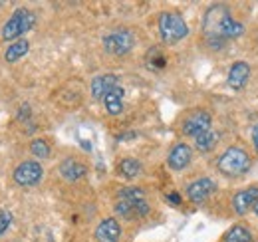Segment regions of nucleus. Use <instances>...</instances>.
<instances>
[{
  "mask_svg": "<svg viewBox=\"0 0 258 242\" xmlns=\"http://www.w3.org/2000/svg\"><path fill=\"white\" fill-rule=\"evenodd\" d=\"M252 143H254V149L258 153V123L254 125V129H252Z\"/></svg>",
  "mask_w": 258,
  "mask_h": 242,
  "instance_id": "nucleus-27",
  "label": "nucleus"
},
{
  "mask_svg": "<svg viewBox=\"0 0 258 242\" xmlns=\"http://www.w3.org/2000/svg\"><path fill=\"white\" fill-rule=\"evenodd\" d=\"M28 50H30V44H28V40H18V42H14V44H10V46L6 48L4 60H6V62L20 60V58H24V56L28 54Z\"/></svg>",
  "mask_w": 258,
  "mask_h": 242,
  "instance_id": "nucleus-17",
  "label": "nucleus"
},
{
  "mask_svg": "<svg viewBox=\"0 0 258 242\" xmlns=\"http://www.w3.org/2000/svg\"><path fill=\"white\" fill-rule=\"evenodd\" d=\"M244 32V26L240 24V22H236V20H232L230 24H228V28L225 32V38H236V36H240Z\"/></svg>",
  "mask_w": 258,
  "mask_h": 242,
  "instance_id": "nucleus-24",
  "label": "nucleus"
},
{
  "mask_svg": "<svg viewBox=\"0 0 258 242\" xmlns=\"http://www.w3.org/2000/svg\"><path fill=\"white\" fill-rule=\"evenodd\" d=\"M117 86H119L117 76H113V74H101V76H97V78L92 80L90 90H92V95H94L96 99H103L109 91L115 90Z\"/></svg>",
  "mask_w": 258,
  "mask_h": 242,
  "instance_id": "nucleus-12",
  "label": "nucleus"
},
{
  "mask_svg": "<svg viewBox=\"0 0 258 242\" xmlns=\"http://www.w3.org/2000/svg\"><path fill=\"white\" fill-rule=\"evenodd\" d=\"M193 159V149L187 145V143H177L171 151H169V157H167V163L173 171H183Z\"/></svg>",
  "mask_w": 258,
  "mask_h": 242,
  "instance_id": "nucleus-11",
  "label": "nucleus"
},
{
  "mask_svg": "<svg viewBox=\"0 0 258 242\" xmlns=\"http://www.w3.org/2000/svg\"><path fill=\"white\" fill-rule=\"evenodd\" d=\"M44 169L38 161H22L16 169H14V183L20 187H36L42 181Z\"/></svg>",
  "mask_w": 258,
  "mask_h": 242,
  "instance_id": "nucleus-6",
  "label": "nucleus"
},
{
  "mask_svg": "<svg viewBox=\"0 0 258 242\" xmlns=\"http://www.w3.org/2000/svg\"><path fill=\"white\" fill-rule=\"evenodd\" d=\"M103 105H105L107 113H111V115L121 113V109H123V90L117 86L115 90L109 91V93L103 97Z\"/></svg>",
  "mask_w": 258,
  "mask_h": 242,
  "instance_id": "nucleus-16",
  "label": "nucleus"
},
{
  "mask_svg": "<svg viewBox=\"0 0 258 242\" xmlns=\"http://www.w3.org/2000/svg\"><path fill=\"white\" fill-rule=\"evenodd\" d=\"M117 169L125 179H135L141 173V163L137 159H123V161H119Z\"/></svg>",
  "mask_w": 258,
  "mask_h": 242,
  "instance_id": "nucleus-20",
  "label": "nucleus"
},
{
  "mask_svg": "<svg viewBox=\"0 0 258 242\" xmlns=\"http://www.w3.org/2000/svg\"><path fill=\"white\" fill-rule=\"evenodd\" d=\"M30 153L38 159H48L50 157V145L44 139H34L30 143Z\"/></svg>",
  "mask_w": 258,
  "mask_h": 242,
  "instance_id": "nucleus-21",
  "label": "nucleus"
},
{
  "mask_svg": "<svg viewBox=\"0 0 258 242\" xmlns=\"http://www.w3.org/2000/svg\"><path fill=\"white\" fill-rule=\"evenodd\" d=\"M250 165H252L250 157L240 147L226 149L219 159V171L226 177H240L250 169Z\"/></svg>",
  "mask_w": 258,
  "mask_h": 242,
  "instance_id": "nucleus-1",
  "label": "nucleus"
},
{
  "mask_svg": "<svg viewBox=\"0 0 258 242\" xmlns=\"http://www.w3.org/2000/svg\"><path fill=\"white\" fill-rule=\"evenodd\" d=\"M159 34H161L163 42L177 44L189 34V26H187V22H185V18L181 14L163 12L159 16Z\"/></svg>",
  "mask_w": 258,
  "mask_h": 242,
  "instance_id": "nucleus-2",
  "label": "nucleus"
},
{
  "mask_svg": "<svg viewBox=\"0 0 258 242\" xmlns=\"http://www.w3.org/2000/svg\"><path fill=\"white\" fill-rule=\"evenodd\" d=\"M119 199H145V193H143V189L129 187V189L119 191Z\"/></svg>",
  "mask_w": 258,
  "mask_h": 242,
  "instance_id": "nucleus-23",
  "label": "nucleus"
},
{
  "mask_svg": "<svg viewBox=\"0 0 258 242\" xmlns=\"http://www.w3.org/2000/svg\"><path fill=\"white\" fill-rule=\"evenodd\" d=\"M248 76H250L248 64H246V62H236V64H232L230 70H228V86L234 91H240L246 86Z\"/></svg>",
  "mask_w": 258,
  "mask_h": 242,
  "instance_id": "nucleus-13",
  "label": "nucleus"
},
{
  "mask_svg": "<svg viewBox=\"0 0 258 242\" xmlns=\"http://www.w3.org/2000/svg\"><path fill=\"white\" fill-rule=\"evenodd\" d=\"M217 143H219V135H217L215 131H207V133H203V135H199V137L195 139V147L201 153L213 151Z\"/></svg>",
  "mask_w": 258,
  "mask_h": 242,
  "instance_id": "nucleus-19",
  "label": "nucleus"
},
{
  "mask_svg": "<svg viewBox=\"0 0 258 242\" xmlns=\"http://www.w3.org/2000/svg\"><path fill=\"white\" fill-rule=\"evenodd\" d=\"M12 224V212L10 211H0V236L8 230V226Z\"/></svg>",
  "mask_w": 258,
  "mask_h": 242,
  "instance_id": "nucleus-25",
  "label": "nucleus"
},
{
  "mask_svg": "<svg viewBox=\"0 0 258 242\" xmlns=\"http://www.w3.org/2000/svg\"><path fill=\"white\" fill-rule=\"evenodd\" d=\"M232 20L234 18L230 16V12H228L226 6H223V4L211 6L207 10V14H205V32L209 34V38H221V40H225V32Z\"/></svg>",
  "mask_w": 258,
  "mask_h": 242,
  "instance_id": "nucleus-4",
  "label": "nucleus"
},
{
  "mask_svg": "<svg viewBox=\"0 0 258 242\" xmlns=\"http://www.w3.org/2000/svg\"><path fill=\"white\" fill-rule=\"evenodd\" d=\"M86 173H88V167L84 163H80L78 159H64L60 163V175L66 181H78V179L86 177Z\"/></svg>",
  "mask_w": 258,
  "mask_h": 242,
  "instance_id": "nucleus-15",
  "label": "nucleus"
},
{
  "mask_svg": "<svg viewBox=\"0 0 258 242\" xmlns=\"http://www.w3.org/2000/svg\"><path fill=\"white\" fill-rule=\"evenodd\" d=\"M211 115L207 111H195L193 115H189L183 123V133L189 137H199L207 131H211Z\"/></svg>",
  "mask_w": 258,
  "mask_h": 242,
  "instance_id": "nucleus-8",
  "label": "nucleus"
},
{
  "mask_svg": "<svg viewBox=\"0 0 258 242\" xmlns=\"http://www.w3.org/2000/svg\"><path fill=\"white\" fill-rule=\"evenodd\" d=\"M254 212H256V216H258V201L254 203Z\"/></svg>",
  "mask_w": 258,
  "mask_h": 242,
  "instance_id": "nucleus-28",
  "label": "nucleus"
},
{
  "mask_svg": "<svg viewBox=\"0 0 258 242\" xmlns=\"http://www.w3.org/2000/svg\"><path fill=\"white\" fill-rule=\"evenodd\" d=\"M167 201H169L171 205H181V195H179V193H169V195H167Z\"/></svg>",
  "mask_w": 258,
  "mask_h": 242,
  "instance_id": "nucleus-26",
  "label": "nucleus"
},
{
  "mask_svg": "<svg viewBox=\"0 0 258 242\" xmlns=\"http://www.w3.org/2000/svg\"><path fill=\"white\" fill-rule=\"evenodd\" d=\"M223 242H252V232L246 226L236 224L230 230H226L225 236H223Z\"/></svg>",
  "mask_w": 258,
  "mask_h": 242,
  "instance_id": "nucleus-18",
  "label": "nucleus"
},
{
  "mask_svg": "<svg viewBox=\"0 0 258 242\" xmlns=\"http://www.w3.org/2000/svg\"><path fill=\"white\" fill-rule=\"evenodd\" d=\"M115 212L123 218H141L149 214V203L145 199H117L115 203Z\"/></svg>",
  "mask_w": 258,
  "mask_h": 242,
  "instance_id": "nucleus-7",
  "label": "nucleus"
},
{
  "mask_svg": "<svg viewBox=\"0 0 258 242\" xmlns=\"http://www.w3.org/2000/svg\"><path fill=\"white\" fill-rule=\"evenodd\" d=\"M121 238V226L117 222V218L109 216L103 218L96 228V240L97 242H119Z\"/></svg>",
  "mask_w": 258,
  "mask_h": 242,
  "instance_id": "nucleus-10",
  "label": "nucleus"
},
{
  "mask_svg": "<svg viewBox=\"0 0 258 242\" xmlns=\"http://www.w3.org/2000/svg\"><path fill=\"white\" fill-rule=\"evenodd\" d=\"M215 189H217V185H215L213 179L203 177V179H197V181H193L187 187V197L193 203H203L215 193Z\"/></svg>",
  "mask_w": 258,
  "mask_h": 242,
  "instance_id": "nucleus-9",
  "label": "nucleus"
},
{
  "mask_svg": "<svg viewBox=\"0 0 258 242\" xmlns=\"http://www.w3.org/2000/svg\"><path fill=\"white\" fill-rule=\"evenodd\" d=\"M36 24V14L28 8H18L14 10V14L6 20V24L2 26V38L4 40H16L22 34H26L28 30H32Z\"/></svg>",
  "mask_w": 258,
  "mask_h": 242,
  "instance_id": "nucleus-3",
  "label": "nucleus"
},
{
  "mask_svg": "<svg viewBox=\"0 0 258 242\" xmlns=\"http://www.w3.org/2000/svg\"><path fill=\"white\" fill-rule=\"evenodd\" d=\"M135 44V38L129 30H115L111 34H107L103 38V48L107 54H113V56H123L127 54L129 50L133 48Z\"/></svg>",
  "mask_w": 258,
  "mask_h": 242,
  "instance_id": "nucleus-5",
  "label": "nucleus"
},
{
  "mask_svg": "<svg viewBox=\"0 0 258 242\" xmlns=\"http://www.w3.org/2000/svg\"><path fill=\"white\" fill-rule=\"evenodd\" d=\"M258 201V189L256 187H250V189H244L240 193H236L232 197V207L238 214H246L250 209H254V203Z\"/></svg>",
  "mask_w": 258,
  "mask_h": 242,
  "instance_id": "nucleus-14",
  "label": "nucleus"
},
{
  "mask_svg": "<svg viewBox=\"0 0 258 242\" xmlns=\"http://www.w3.org/2000/svg\"><path fill=\"white\" fill-rule=\"evenodd\" d=\"M165 64H167V60H165V56H163L157 48H153V50L147 54V66H149V68L161 70V68H165Z\"/></svg>",
  "mask_w": 258,
  "mask_h": 242,
  "instance_id": "nucleus-22",
  "label": "nucleus"
}]
</instances>
